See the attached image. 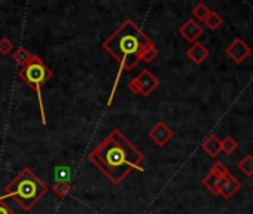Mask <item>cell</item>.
Listing matches in <instances>:
<instances>
[{
	"label": "cell",
	"instance_id": "6",
	"mask_svg": "<svg viewBox=\"0 0 253 214\" xmlns=\"http://www.w3.org/2000/svg\"><path fill=\"white\" fill-rule=\"evenodd\" d=\"M252 54V48L241 39V37H235L228 46H226V55L237 64H241L243 61H246Z\"/></svg>",
	"mask_w": 253,
	"mask_h": 214
},
{
	"label": "cell",
	"instance_id": "21",
	"mask_svg": "<svg viewBox=\"0 0 253 214\" xmlns=\"http://www.w3.org/2000/svg\"><path fill=\"white\" fill-rule=\"evenodd\" d=\"M14 49V43L8 37L0 39V54L2 55H9Z\"/></svg>",
	"mask_w": 253,
	"mask_h": 214
},
{
	"label": "cell",
	"instance_id": "15",
	"mask_svg": "<svg viewBox=\"0 0 253 214\" xmlns=\"http://www.w3.org/2000/svg\"><path fill=\"white\" fill-rule=\"evenodd\" d=\"M238 170L244 176H247V177L253 176V156L252 155H246V158H243L238 162Z\"/></svg>",
	"mask_w": 253,
	"mask_h": 214
},
{
	"label": "cell",
	"instance_id": "16",
	"mask_svg": "<svg viewBox=\"0 0 253 214\" xmlns=\"http://www.w3.org/2000/svg\"><path fill=\"white\" fill-rule=\"evenodd\" d=\"M30 57H32V54L26 49V48H17V51L14 52V61L20 66V67H23L29 60H30Z\"/></svg>",
	"mask_w": 253,
	"mask_h": 214
},
{
	"label": "cell",
	"instance_id": "4",
	"mask_svg": "<svg viewBox=\"0 0 253 214\" xmlns=\"http://www.w3.org/2000/svg\"><path fill=\"white\" fill-rule=\"evenodd\" d=\"M52 76H54V71L36 54H32L30 60L18 70V77L26 85H29L32 89H35V92L38 95L41 119L43 124H46V115H45V104H43V98H42V88L46 82H49V79Z\"/></svg>",
	"mask_w": 253,
	"mask_h": 214
},
{
	"label": "cell",
	"instance_id": "2",
	"mask_svg": "<svg viewBox=\"0 0 253 214\" xmlns=\"http://www.w3.org/2000/svg\"><path fill=\"white\" fill-rule=\"evenodd\" d=\"M151 45H155L154 40L131 18L124 20L121 26L106 40H103V49L119 64V73L112 89V97L116 91V82L121 73L133 70L140 63L142 52ZM112 97L109 100V104L112 103Z\"/></svg>",
	"mask_w": 253,
	"mask_h": 214
},
{
	"label": "cell",
	"instance_id": "13",
	"mask_svg": "<svg viewBox=\"0 0 253 214\" xmlns=\"http://www.w3.org/2000/svg\"><path fill=\"white\" fill-rule=\"evenodd\" d=\"M51 190H52L58 198H61V199H63V198H66V196L70 193L72 187H70L69 181H66V180H57V181L52 184Z\"/></svg>",
	"mask_w": 253,
	"mask_h": 214
},
{
	"label": "cell",
	"instance_id": "8",
	"mask_svg": "<svg viewBox=\"0 0 253 214\" xmlns=\"http://www.w3.org/2000/svg\"><path fill=\"white\" fill-rule=\"evenodd\" d=\"M179 33H180V36H182L186 42H189V43L194 45L195 42H198L200 36H203L204 30H203L201 24H198L197 20L191 18V20H186V21L182 24V27L179 29Z\"/></svg>",
	"mask_w": 253,
	"mask_h": 214
},
{
	"label": "cell",
	"instance_id": "1",
	"mask_svg": "<svg viewBox=\"0 0 253 214\" xmlns=\"http://www.w3.org/2000/svg\"><path fill=\"white\" fill-rule=\"evenodd\" d=\"M88 161L112 184H121L134 170L145 171V155L116 128L89 152Z\"/></svg>",
	"mask_w": 253,
	"mask_h": 214
},
{
	"label": "cell",
	"instance_id": "20",
	"mask_svg": "<svg viewBox=\"0 0 253 214\" xmlns=\"http://www.w3.org/2000/svg\"><path fill=\"white\" fill-rule=\"evenodd\" d=\"M210 173H213V174H216V176H219V177H226V176L229 174L228 167H226L223 162H214V164L211 165V168H210Z\"/></svg>",
	"mask_w": 253,
	"mask_h": 214
},
{
	"label": "cell",
	"instance_id": "9",
	"mask_svg": "<svg viewBox=\"0 0 253 214\" xmlns=\"http://www.w3.org/2000/svg\"><path fill=\"white\" fill-rule=\"evenodd\" d=\"M209 55H210V51H209L203 43H200V42H195V43L186 51V57H188L194 64H197V66L203 64V63L209 58Z\"/></svg>",
	"mask_w": 253,
	"mask_h": 214
},
{
	"label": "cell",
	"instance_id": "10",
	"mask_svg": "<svg viewBox=\"0 0 253 214\" xmlns=\"http://www.w3.org/2000/svg\"><path fill=\"white\" fill-rule=\"evenodd\" d=\"M201 147H203V150H204L209 156H211V158H216V156L222 152V143H220V140H219L214 134H210V136L201 143Z\"/></svg>",
	"mask_w": 253,
	"mask_h": 214
},
{
	"label": "cell",
	"instance_id": "7",
	"mask_svg": "<svg viewBox=\"0 0 253 214\" xmlns=\"http://www.w3.org/2000/svg\"><path fill=\"white\" fill-rule=\"evenodd\" d=\"M149 139L160 147L166 146L173 137H174V131L164 122V121H160L157 122L148 133Z\"/></svg>",
	"mask_w": 253,
	"mask_h": 214
},
{
	"label": "cell",
	"instance_id": "3",
	"mask_svg": "<svg viewBox=\"0 0 253 214\" xmlns=\"http://www.w3.org/2000/svg\"><path fill=\"white\" fill-rule=\"evenodd\" d=\"M49 192V186L39 178L32 168L24 167L6 186L3 195H0V201L8 198L14 199L24 211H30L46 193Z\"/></svg>",
	"mask_w": 253,
	"mask_h": 214
},
{
	"label": "cell",
	"instance_id": "11",
	"mask_svg": "<svg viewBox=\"0 0 253 214\" xmlns=\"http://www.w3.org/2000/svg\"><path fill=\"white\" fill-rule=\"evenodd\" d=\"M240 187H241V183H240L232 174H228V176L225 177V183H223V186H222L219 195H222L225 199H229L231 196H234V195L240 190Z\"/></svg>",
	"mask_w": 253,
	"mask_h": 214
},
{
	"label": "cell",
	"instance_id": "19",
	"mask_svg": "<svg viewBox=\"0 0 253 214\" xmlns=\"http://www.w3.org/2000/svg\"><path fill=\"white\" fill-rule=\"evenodd\" d=\"M157 57H158V49H157L155 45H151V46H148V48L142 52L140 61H145V63L149 64V63H152Z\"/></svg>",
	"mask_w": 253,
	"mask_h": 214
},
{
	"label": "cell",
	"instance_id": "17",
	"mask_svg": "<svg viewBox=\"0 0 253 214\" xmlns=\"http://www.w3.org/2000/svg\"><path fill=\"white\" fill-rule=\"evenodd\" d=\"M220 143H222V152H225L226 155L234 153L237 150V147H238V143L231 136H226L223 140H220Z\"/></svg>",
	"mask_w": 253,
	"mask_h": 214
},
{
	"label": "cell",
	"instance_id": "18",
	"mask_svg": "<svg viewBox=\"0 0 253 214\" xmlns=\"http://www.w3.org/2000/svg\"><path fill=\"white\" fill-rule=\"evenodd\" d=\"M210 9H209V6L207 5H204V3H198V5H195V8L192 9V14H194V17L197 18V20H200V21H204L209 15H210Z\"/></svg>",
	"mask_w": 253,
	"mask_h": 214
},
{
	"label": "cell",
	"instance_id": "14",
	"mask_svg": "<svg viewBox=\"0 0 253 214\" xmlns=\"http://www.w3.org/2000/svg\"><path fill=\"white\" fill-rule=\"evenodd\" d=\"M204 24L207 26V29L209 30H211V32H214V30H217L222 24H223V20H222V17L217 14V12H210V15L204 20Z\"/></svg>",
	"mask_w": 253,
	"mask_h": 214
},
{
	"label": "cell",
	"instance_id": "22",
	"mask_svg": "<svg viewBox=\"0 0 253 214\" xmlns=\"http://www.w3.org/2000/svg\"><path fill=\"white\" fill-rule=\"evenodd\" d=\"M0 214H17L5 201H0Z\"/></svg>",
	"mask_w": 253,
	"mask_h": 214
},
{
	"label": "cell",
	"instance_id": "5",
	"mask_svg": "<svg viewBox=\"0 0 253 214\" xmlns=\"http://www.w3.org/2000/svg\"><path fill=\"white\" fill-rule=\"evenodd\" d=\"M158 85H160L158 77L149 69H145L133 80H130L128 83H126V88H128L133 94L149 97L158 88Z\"/></svg>",
	"mask_w": 253,
	"mask_h": 214
},
{
	"label": "cell",
	"instance_id": "12",
	"mask_svg": "<svg viewBox=\"0 0 253 214\" xmlns=\"http://www.w3.org/2000/svg\"><path fill=\"white\" fill-rule=\"evenodd\" d=\"M225 183V177H219L213 173H209L204 178H203V184L213 193V195H219L220 189Z\"/></svg>",
	"mask_w": 253,
	"mask_h": 214
}]
</instances>
